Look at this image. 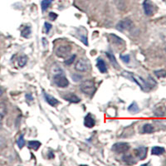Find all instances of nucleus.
Wrapping results in <instances>:
<instances>
[{
    "mask_svg": "<svg viewBox=\"0 0 166 166\" xmlns=\"http://www.w3.org/2000/svg\"><path fill=\"white\" fill-rule=\"evenodd\" d=\"M122 76L136 82V84L138 85L139 87H141V90H143V91H148L151 89L150 87V86H149V84H148V82H146V81H145V80L143 79L141 77H140V76L135 75V74H133L132 72H122Z\"/></svg>",
    "mask_w": 166,
    "mask_h": 166,
    "instance_id": "f257e3e1",
    "label": "nucleus"
},
{
    "mask_svg": "<svg viewBox=\"0 0 166 166\" xmlns=\"http://www.w3.org/2000/svg\"><path fill=\"white\" fill-rule=\"evenodd\" d=\"M80 89L83 93L87 95V96H91V95H93V93L96 91L95 82H94L93 80H86L81 84Z\"/></svg>",
    "mask_w": 166,
    "mask_h": 166,
    "instance_id": "f03ea898",
    "label": "nucleus"
},
{
    "mask_svg": "<svg viewBox=\"0 0 166 166\" xmlns=\"http://www.w3.org/2000/svg\"><path fill=\"white\" fill-rule=\"evenodd\" d=\"M53 82L60 88H66L69 85V81L63 74H56L53 77Z\"/></svg>",
    "mask_w": 166,
    "mask_h": 166,
    "instance_id": "7ed1b4c3",
    "label": "nucleus"
},
{
    "mask_svg": "<svg viewBox=\"0 0 166 166\" xmlns=\"http://www.w3.org/2000/svg\"><path fill=\"white\" fill-rule=\"evenodd\" d=\"M72 47L68 45H62L56 49V55L60 58H66L71 53Z\"/></svg>",
    "mask_w": 166,
    "mask_h": 166,
    "instance_id": "20e7f679",
    "label": "nucleus"
},
{
    "mask_svg": "<svg viewBox=\"0 0 166 166\" xmlns=\"http://www.w3.org/2000/svg\"><path fill=\"white\" fill-rule=\"evenodd\" d=\"M134 27V24L132 20L130 19H126L121 20L120 22H119L116 25V28L120 32H123V31H126L130 30L131 28Z\"/></svg>",
    "mask_w": 166,
    "mask_h": 166,
    "instance_id": "39448f33",
    "label": "nucleus"
},
{
    "mask_svg": "<svg viewBox=\"0 0 166 166\" xmlns=\"http://www.w3.org/2000/svg\"><path fill=\"white\" fill-rule=\"evenodd\" d=\"M89 62H88L87 59L84 58L79 59L75 66V69L77 72H86L89 70Z\"/></svg>",
    "mask_w": 166,
    "mask_h": 166,
    "instance_id": "423d86ee",
    "label": "nucleus"
},
{
    "mask_svg": "<svg viewBox=\"0 0 166 166\" xmlns=\"http://www.w3.org/2000/svg\"><path fill=\"white\" fill-rule=\"evenodd\" d=\"M130 149V145L126 142H118L114 144L112 146V150L118 154L127 152Z\"/></svg>",
    "mask_w": 166,
    "mask_h": 166,
    "instance_id": "0eeeda50",
    "label": "nucleus"
},
{
    "mask_svg": "<svg viewBox=\"0 0 166 166\" xmlns=\"http://www.w3.org/2000/svg\"><path fill=\"white\" fill-rule=\"evenodd\" d=\"M143 9L146 16H152L154 11L153 3L150 0H145L143 3Z\"/></svg>",
    "mask_w": 166,
    "mask_h": 166,
    "instance_id": "6e6552de",
    "label": "nucleus"
},
{
    "mask_svg": "<svg viewBox=\"0 0 166 166\" xmlns=\"http://www.w3.org/2000/svg\"><path fill=\"white\" fill-rule=\"evenodd\" d=\"M147 152H148V149L147 147L145 146H140L137 149L135 150V153H136V156L138 157L139 159L142 160V159H145L147 156Z\"/></svg>",
    "mask_w": 166,
    "mask_h": 166,
    "instance_id": "1a4fd4ad",
    "label": "nucleus"
},
{
    "mask_svg": "<svg viewBox=\"0 0 166 166\" xmlns=\"http://www.w3.org/2000/svg\"><path fill=\"white\" fill-rule=\"evenodd\" d=\"M77 37L79 38V39L84 43L86 46L88 45V41H87V34L86 29L83 28H80L77 30Z\"/></svg>",
    "mask_w": 166,
    "mask_h": 166,
    "instance_id": "9d476101",
    "label": "nucleus"
},
{
    "mask_svg": "<svg viewBox=\"0 0 166 166\" xmlns=\"http://www.w3.org/2000/svg\"><path fill=\"white\" fill-rule=\"evenodd\" d=\"M43 96H44V98L45 100H46V101H47L50 105H51V106H54V107H55L56 105H57L59 104V101H57L54 96H51L49 94L43 92Z\"/></svg>",
    "mask_w": 166,
    "mask_h": 166,
    "instance_id": "9b49d317",
    "label": "nucleus"
},
{
    "mask_svg": "<svg viewBox=\"0 0 166 166\" xmlns=\"http://www.w3.org/2000/svg\"><path fill=\"white\" fill-rule=\"evenodd\" d=\"M84 125L85 126L87 127V128H92V127L95 126L96 125V121L92 116H91L90 114H88L87 115H86L84 119Z\"/></svg>",
    "mask_w": 166,
    "mask_h": 166,
    "instance_id": "f8f14e48",
    "label": "nucleus"
},
{
    "mask_svg": "<svg viewBox=\"0 0 166 166\" xmlns=\"http://www.w3.org/2000/svg\"><path fill=\"white\" fill-rule=\"evenodd\" d=\"M63 97L66 101H69V102L71 103H79L80 101H81V99H80L77 96H76L75 94H72V93L67 94V95H65Z\"/></svg>",
    "mask_w": 166,
    "mask_h": 166,
    "instance_id": "ddd939ff",
    "label": "nucleus"
},
{
    "mask_svg": "<svg viewBox=\"0 0 166 166\" xmlns=\"http://www.w3.org/2000/svg\"><path fill=\"white\" fill-rule=\"evenodd\" d=\"M96 67H97L98 70L101 73L107 72V67H106L105 62L101 58H97V60H96Z\"/></svg>",
    "mask_w": 166,
    "mask_h": 166,
    "instance_id": "4468645a",
    "label": "nucleus"
},
{
    "mask_svg": "<svg viewBox=\"0 0 166 166\" xmlns=\"http://www.w3.org/2000/svg\"><path fill=\"white\" fill-rule=\"evenodd\" d=\"M109 38H110V41H111L113 43H115V44L116 45H121L124 43V40L122 39L121 38H120L119 36L115 35V34L111 33V34L109 35Z\"/></svg>",
    "mask_w": 166,
    "mask_h": 166,
    "instance_id": "2eb2a0df",
    "label": "nucleus"
},
{
    "mask_svg": "<svg viewBox=\"0 0 166 166\" xmlns=\"http://www.w3.org/2000/svg\"><path fill=\"white\" fill-rule=\"evenodd\" d=\"M105 53H106V56H107V57L109 58L110 63L112 64L113 67H114L115 69H120V66L119 64H118V62H117V60L116 58H115V56H114V54L110 53V52H105Z\"/></svg>",
    "mask_w": 166,
    "mask_h": 166,
    "instance_id": "dca6fc26",
    "label": "nucleus"
},
{
    "mask_svg": "<svg viewBox=\"0 0 166 166\" xmlns=\"http://www.w3.org/2000/svg\"><path fill=\"white\" fill-rule=\"evenodd\" d=\"M165 153V149L161 146H154L151 149V154L154 155H162Z\"/></svg>",
    "mask_w": 166,
    "mask_h": 166,
    "instance_id": "f3484780",
    "label": "nucleus"
},
{
    "mask_svg": "<svg viewBox=\"0 0 166 166\" xmlns=\"http://www.w3.org/2000/svg\"><path fill=\"white\" fill-rule=\"evenodd\" d=\"M165 108L164 107V106H158V107L154 110V115L157 117H163V116H165Z\"/></svg>",
    "mask_w": 166,
    "mask_h": 166,
    "instance_id": "a211bd4d",
    "label": "nucleus"
},
{
    "mask_svg": "<svg viewBox=\"0 0 166 166\" xmlns=\"http://www.w3.org/2000/svg\"><path fill=\"white\" fill-rule=\"evenodd\" d=\"M154 131V128L151 124H145L142 127V132L145 134H151Z\"/></svg>",
    "mask_w": 166,
    "mask_h": 166,
    "instance_id": "6ab92c4d",
    "label": "nucleus"
},
{
    "mask_svg": "<svg viewBox=\"0 0 166 166\" xmlns=\"http://www.w3.org/2000/svg\"><path fill=\"white\" fill-rule=\"evenodd\" d=\"M28 146L29 149H32V150H38L40 148V146H41V143H40L39 141H29V142H28Z\"/></svg>",
    "mask_w": 166,
    "mask_h": 166,
    "instance_id": "aec40b11",
    "label": "nucleus"
},
{
    "mask_svg": "<svg viewBox=\"0 0 166 166\" xmlns=\"http://www.w3.org/2000/svg\"><path fill=\"white\" fill-rule=\"evenodd\" d=\"M31 33H32V31H31V28L30 27H28V26H26L24 27V28L23 29L21 33L22 37H24L25 38H28L30 37Z\"/></svg>",
    "mask_w": 166,
    "mask_h": 166,
    "instance_id": "412c9836",
    "label": "nucleus"
},
{
    "mask_svg": "<svg viewBox=\"0 0 166 166\" xmlns=\"http://www.w3.org/2000/svg\"><path fill=\"white\" fill-rule=\"evenodd\" d=\"M52 1H53V0H42V3H41L42 12H45L46 10H47V8H49L51 3H52Z\"/></svg>",
    "mask_w": 166,
    "mask_h": 166,
    "instance_id": "4be33fe9",
    "label": "nucleus"
},
{
    "mask_svg": "<svg viewBox=\"0 0 166 166\" xmlns=\"http://www.w3.org/2000/svg\"><path fill=\"white\" fill-rule=\"evenodd\" d=\"M128 110L130 111V112H132L135 114V113L138 112L139 110H140V109H139L138 105H137L136 102H132L131 105H129Z\"/></svg>",
    "mask_w": 166,
    "mask_h": 166,
    "instance_id": "5701e85b",
    "label": "nucleus"
},
{
    "mask_svg": "<svg viewBox=\"0 0 166 166\" xmlns=\"http://www.w3.org/2000/svg\"><path fill=\"white\" fill-rule=\"evenodd\" d=\"M7 114V107L4 103H0V120L3 119Z\"/></svg>",
    "mask_w": 166,
    "mask_h": 166,
    "instance_id": "b1692460",
    "label": "nucleus"
},
{
    "mask_svg": "<svg viewBox=\"0 0 166 166\" xmlns=\"http://www.w3.org/2000/svg\"><path fill=\"white\" fill-rule=\"evenodd\" d=\"M27 62H28V56H20L18 60V64L20 67H24V66H26Z\"/></svg>",
    "mask_w": 166,
    "mask_h": 166,
    "instance_id": "393cba45",
    "label": "nucleus"
},
{
    "mask_svg": "<svg viewBox=\"0 0 166 166\" xmlns=\"http://www.w3.org/2000/svg\"><path fill=\"white\" fill-rule=\"evenodd\" d=\"M51 72L56 75V74H62L63 73V70L62 69L61 67L56 64H54L53 67H51Z\"/></svg>",
    "mask_w": 166,
    "mask_h": 166,
    "instance_id": "a878e982",
    "label": "nucleus"
},
{
    "mask_svg": "<svg viewBox=\"0 0 166 166\" xmlns=\"http://www.w3.org/2000/svg\"><path fill=\"white\" fill-rule=\"evenodd\" d=\"M122 159H123V161H125L129 164H132L136 163V161H133L134 158L131 155H125Z\"/></svg>",
    "mask_w": 166,
    "mask_h": 166,
    "instance_id": "bb28decb",
    "label": "nucleus"
},
{
    "mask_svg": "<svg viewBox=\"0 0 166 166\" xmlns=\"http://www.w3.org/2000/svg\"><path fill=\"white\" fill-rule=\"evenodd\" d=\"M17 144H18V146H19L20 149L24 147V145H25V140H24V136L23 135L19 136V138L18 139V141H17Z\"/></svg>",
    "mask_w": 166,
    "mask_h": 166,
    "instance_id": "cd10ccee",
    "label": "nucleus"
},
{
    "mask_svg": "<svg viewBox=\"0 0 166 166\" xmlns=\"http://www.w3.org/2000/svg\"><path fill=\"white\" fill-rule=\"evenodd\" d=\"M76 58H77V56H76L75 54H74V55H72V56H71L68 59L65 60V61H64V63H65L67 66L72 65V64L73 62H75Z\"/></svg>",
    "mask_w": 166,
    "mask_h": 166,
    "instance_id": "c85d7f7f",
    "label": "nucleus"
},
{
    "mask_svg": "<svg viewBox=\"0 0 166 166\" xmlns=\"http://www.w3.org/2000/svg\"><path fill=\"white\" fill-rule=\"evenodd\" d=\"M154 75L159 78L166 77V70H158L154 72Z\"/></svg>",
    "mask_w": 166,
    "mask_h": 166,
    "instance_id": "c756f323",
    "label": "nucleus"
},
{
    "mask_svg": "<svg viewBox=\"0 0 166 166\" xmlns=\"http://www.w3.org/2000/svg\"><path fill=\"white\" fill-rule=\"evenodd\" d=\"M7 146V141L3 136H0V150L4 149Z\"/></svg>",
    "mask_w": 166,
    "mask_h": 166,
    "instance_id": "7c9ffc66",
    "label": "nucleus"
},
{
    "mask_svg": "<svg viewBox=\"0 0 166 166\" xmlns=\"http://www.w3.org/2000/svg\"><path fill=\"white\" fill-rule=\"evenodd\" d=\"M120 58L123 62H124L125 63H129L130 62V60H131V57H130V55H121L120 56Z\"/></svg>",
    "mask_w": 166,
    "mask_h": 166,
    "instance_id": "2f4dec72",
    "label": "nucleus"
},
{
    "mask_svg": "<svg viewBox=\"0 0 166 166\" xmlns=\"http://www.w3.org/2000/svg\"><path fill=\"white\" fill-rule=\"evenodd\" d=\"M51 24H49V23H47V22H46L44 24V29H45V33H48L50 32V30L51 29Z\"/></svg>",
    "mask_w": 166,
    "mask_h": 166,
    "instance_id": "473e14b6",
    "label": "nucleus"
},
{
    "mask_svg": "<svg viewBox=\"0 0 166 166\" xmlns=\"http://www.w3.org/2000/svg\"><path fill=\"white\" fill-rule=\"evenodd\" d=\"M49 18L51 21H55L56 18H57V14L55 13H53V12H51L49 13Z\"/></svg>",
    "mask_w": 166,
    "mask_h": 166,
    "instance_id": "72a5a7b5",
    "label": "nucleus"
},
{
    "mask_svg": "<svg viewBox=\"0 0 166 166\" xmlns=\"http://www.w3.org/2000/svg\"><path fill=\"white\" fill-rule=\"evenodd\" d=\"M72 79L74 80V82H79L80 80L82 79V77L80 75H77V74H73Z\"/></svg>",
    "mask_w": 166,
    "mask_h": 166,
    "instance_id": "f704fd0d",
    "label": "nucleus"
},
{
    "mask_svg": "<svg viewBox=\"0 0 166 166\" xmlns=\"http://www.w3.org/2000/svg\"><path fill=\"white\" fill-rule=\"evenodd\" d=\"M26 99L28 100V101H33V97L31 94H26Z\"/></svg>",
    "mask_w": 166,
    "mask_h": 166,
    "instance_id": "c9c22d12",
    "label": "nucleus"
},
{
    "mask_svg": "<svg viewBox=\"0 0 166 166\" xmlns=\"http://www.w3.org/2000/svg\"><path fill=\"white\" fill-rule=\"evenodd\" d=\"M53 158H54L53 153L51 152V151H50L49 154H48V159H53Z\"/></svg>",
    "mask_w": 166,
    "mask_h": 166,
    "instance_id": "e433bc0d",
    "label": "nucleus"
},
{
    "mask_svg": "<svg viewBox=\"0 0 166 166\" xmlns=\"http://www.w3.org/2000/svg\"><path fill=\"white\" fill-rule=\"evenodd\" d=\"M3 90L2 87H0V97L3 96Z\"/></svg>",
    "mask_w": 166,
    "mask_h": 166,
    "instance_id": "4c0bfd02",
    "label": "nucleus"
}]
</instances>
